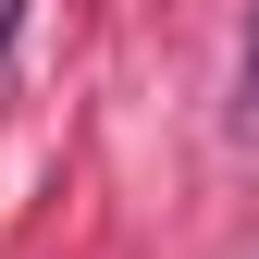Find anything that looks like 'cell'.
I'll use <instances>...</instances> for the list:
<instances>
[{
  "label": "cell",
  "instance_id": "obj_1",
  "mask_svg": "<svg viewBox=\"0 0 259 259\" xmlns=\"http://www.w3.org/2000/svg\"><path fill=\"white\" fill-rule=\"evenodd\" d=\"M247 136H259V37H247Z\"/></svg>",
  "mask_w": 259,
  "mask_h": 259
}]
</instances>
